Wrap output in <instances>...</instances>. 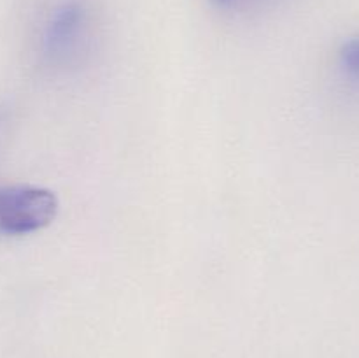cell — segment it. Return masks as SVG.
Returning a JSON list of instances; mask_svg holds the SVG:
<instances>
[{
	"mask_svg": "<svg viewBox=\"0 0 359 358\" xmlns=\"http://www.w3.org/2000/svg\"><path fill=\"white\" fill-rule=\"evenodd\" d=\"M219 2H230V0H219Z\"/></svg>",
	"mask_w": 359,
	"mask_h": 358,
	"instance_id": "4",
	"label": "cell"
},
{
	"mask_svg": "<svg viewBox=\"0 0 359 358\" xmlns=\"http://www.w3.org/2000/svg\"><path fill=\"white\" fill-rule=\"evenodd\" d=\"M340 65L344 72L359 83V37L349 39L340 49Z\"/></svg>",
	"mask_w": 359,
	"mask_h": 358,
	"instance_id": "3",
	"label": "cell"
},
{
	"mask_svg": "<svg viewBox=\"0 0 359 358\" xmlns=\"http://www.w3.org/2000/svg\"><path fill=\"white\" fill-rule=\"evenodd\" d=\"M84 23V9L77 2L63 4L46 28L44 48L48 55H65L77 42Z\"/></svg>",
	"mask_w": 359,
	"mask_h": 358,
	"instance_id": "2",
	"label": "cell"
},
{
	"mask_svg": "<svg viewBox=\"0 0 359 358\" xmlns=\"http://www.w3.org/2000/svg\"><path fill=\"white\" fill-rule=\"evenodd\" d=\"M58 199L28 185H0V235H28L55 220Z\"/></svg>",
	"mask_w": 359,
	"mask_h": 358,
	"instance_id": "1",
	"label": "cell"
}]
</instances>
